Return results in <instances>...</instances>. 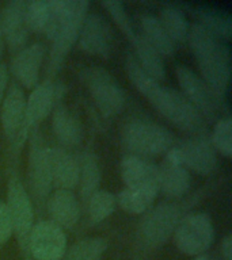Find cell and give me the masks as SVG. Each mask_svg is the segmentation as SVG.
<instances>
[{"label":"cell","instance_id":"6da1fadb","mask_svg":"<svg viewBox=\"0 0 232 260\" xmlns=\"http://www.w3.org/2000/svg\"><path fill=\"white\" fill-rule=\"evenodd\" d=\"M125 68L132 84L167 121L187 133L195 134L202 132L205 127L204 118L182 93L168 87H163L159 84V81L148 76L134 57L128 56Z\"/></svg>","mask_w":232,"mask_h":260},{"label":"cell","instance_id":"7a4b0ae2","mask_svg":"<svg viewBox=\"0 0 232 260\" xmlns=\"http://www.w3.org/2000/svg\"><path fill=\"white\" fill-rule=\"evenodd\" d=\"M187 38L202 80L216 96L223 98L231 80V53L228 45L197 23L190 27Z\"/></svg>","mask_w":232,"mask_h":260},{"label":"cell","instance_id":"3957f363","mask_svg":"<svg viewBox=\"0 0 232 260\" xmlns=\"http://www.w3.org/2000/svg\"><path fill=\"white\" fill-rule=\"evenodd\" d=\"M89 3L85 0H67L65 8L60 22L53 30L52 36V50H50V60H49V73L54 75L60 71L65 57L72 49L73 44L79 38V32L83 20L87 16Z\"/></svg>","mask_w":232,"mask_h":260},{"label":"cell","instance_id":"277c9868","mask_svg":"<svg viewBox=\"0 0 232 260\" xmlns=\"http://www.w3.org/2000/svg\"><path fill=\"white\" fill-rule=\"evenodd\" d=\"M122 142L134 156L164 153L174 144V136L164 126L148 121H133L122 129Z\"/></svg>","mask_w":232,"mask_h":260},{"label":"cell","instance_id":"5b68a950","mask_svg":"<svg viewBox=\"0 0 232 260\" xmlns=\"http://www.w3.org/2000/svg\"><path fill=\"white\" fill-rule=\"evenodd\" d=\"M80 77L95 105L105 117H114L125 106V93L110 72L101 67L81 71Z\"/></svg>","mask_w":232,"mask_h":260},{"label":"cell","instance_id":"8992f818","mask_svg":"<svg viewBox=\"0 0 232 260\" xmlns=\"http://www.w3.org/2000/svg\"><path fill=\"white\" fill-rule=\"evenodd\" d=\"M181 221V210L175 203H160L151 209L138 228V240L144 248L158 249L174 235Z\"/></svg>","mask_w":232,"mask_h":260},{"label":"cell","instance_id":"52a82bcc","mask_svg":"<svg viewBox=\"0 0 232 260\" xmlns=\"http://www.w3.org/2000/svg\"><path fill=\"white\" fill-rule=\"evenodd\" d=\"M174 239L178 249L185 255H202L215 240V228L207 214H189L179 221Z\"/></svg>","mask_w":232,"mask_h":260},{"label":"cell","instance_id":"ba28073f","mask_svg":"<svg viewBox=\"0 0 232 260\" xmlns=\"http://www.w3.org/2000/svg\"><path fill=\"white\" fill-rule=\"evenodd\" d=\"M7 206L12 232H15L20 245L27 251L28 237L34 226V211L30 197L18 178L10 179L7 191Z\"/></svg>","mask_w":232,"mask_h":260},{"label":"cell","instance_id":"9c48e42d","mask_svg":"<svg viewBox=\"0 0 232 260\" xmlns=\"http://www.w3.org/2000/svg\"><path fill=\"white\" fill-rule=\"evenodd\" d=\"M67 251L64 231L52 221L34 225L28 237L27 252L34 260H61Z\"/></svg>","mask_w":232,"mask_h":260},{"label":"cell","instance_id":"30bf717a","mask_svg":"<svg viewBox=\"0 0 232 260\" xmlns=\"http://www.w3.org/2000/svg\"><path fill=\"white\" fill-rule=\"evenodd\" d=\"M2 126L6 137L15 148H20L27 136L26 99L18 85H11L2 103Z\"/></svg>","mask_w":232,"mask_h":260},{"label":"cell","instance_id":"8fae6325","mask_svg":"<svg viewBox=\"0 0 232 260\" xmlns=\"http://www.w3.org/2000/svg\"><path fill=\"white\" fill-rule=\"evenodd\" d=\"M175 75L182 88V95L201 114V117H215L219 111V98L208 87L207 83L183 65L177 67Z\"/></svg>","mask_w":232,"mask_h":260},{"label":"cell","instance_id":"7c38bea8","mask_svg":"<svg viewBox=\"0 0 232 260\" xmlns=\"http://www.w3.org/2000/svg\"><path fill=\"white\" fill-rule=\"evenodd\" d=\"M121 176L126 188L158 195L160 190V172L152 162L140 156L128 154L121 160Z\"/></svg>","mask_w":232,"mask_h":260},{"label":"cell","instance_id":"4fadbf2b","mask_svg":"<svg viewBox=\"0 0 232 260\" xmlns=\"http://www.w3.org/2000/svg\"><path fill=\"white\" fill-rule=\"evenodd\" d=\"M170 152L187 171L190 170L195 174L209 175L217 166L215 148L204 138L187 140L174 149H170Z\"/></svg>","mask_w":232,"mask_h":260},{"label":"cell","instance_id":"5bb4252c","mask_svg":"<svg viewBox=\"0 0 232 260\" xmlns=\"http://www.w3.org/2000/svg\"><path fill=\"white\" fill-rule=\"evenodd\" d=\"M28 183L33 194L38 199H45L52 188V170H50V148L45 146L33 134L32 148L28 154Z\"/></svg>","mask_w":232,"mask_h":260},{"label":"cell","instance_id":"9a60e30c","mask_svg":"<svg viewBox=\"0 0 232 260\" xmlns=\"http://www.w3.org/2000/svg\"><path fill=\"white\" fill-rule=\"evenodd\" d=\"M79 45L91 56L107 58L111 53V34L106 20L98 14H87L79 32Z\"/></svg>","mask_w":232,"mask_h":260},{"label":"cell","instance_id":"2e32d148","mask_svg":"<svg viewBox=\"0 0 232 260\" xmlns=\"http://www.w3.org/2000/svg\"><path fill=\"white\" fill-rule=\"evenodd\" d=\"M26 3L22 0L8 2L3 8L0 23L3 30L4 41L11 50L23 49L28 37V28L26 24Z\"/></svg>","mask_w":232,"mask_h":260},{"label":"cell","instance_id":"e0dca14e","mask_svg":"<svg viewBox=\"0 0 232 260\" xmlns=\"http://www.w3.org/2000/svg\"><path fill=\"white\" fill-rule=\"evenodd\" d=\"M45 56L42 44L28 45L16 53L11 64V71L16 80L26 88L37 87L40 79V69Z\"/></svg>","mask_w":232,"mask_h":260},{"label":"cell","instance_id":"ac0fdd59","mask_svg":"<svg viewBox=\"0 0 232 260\" xmlns=\"http://www.w3.org/2000/svg\"><path fill=\"white\" fill-rule=\"evenodd\" d=\"M59 88L52 81H45L37 85L26 102V122L28 130L36 127L48 117L54 106Z\"/></svg>","mask_w":232,"mask_h":260},{"label":"cell","instance_id":"d6986e66","mask_svg":"<svg viewBox=\"0 0 232 260\" xmlns=\"http://www.w3.org/2000/svg\"><path fill=\"white\" fill-rule=\"evenodd\" d=\"M52 182L59 190H68L79 184V161L63 148H50Z\"/></svg>","mask_w":232,"mask_h":260},{"label":"cell","instance_id":"ffe728a7","mask_svg":"<svg viewBox=\"0 0 232 260\" xmlns=\"http://www.w3.org/2000/svg\"><path fill=\"white\" fill-rule=\"evenodd\" d=\"M160 172V190L171 198L182 197L189 191L191 176L189 171L174 157L168 150L164 166L159 168Z\"/></svg>","mask_w":232,"mask_h":260},{"label":"cell","instance_id":"44dd1931","mask_svg":"<svg viewBox=\"0 0 232 260\" xmlns=\"http://www.w3.org/2000/svg\"><path fill=\"white\" fill-rule=\"evenodd\" d=\"M49 214L61 229H71L76 225L80 215V206L72 191L57 190L49 199Z\"/></svg>","mask_w":232,"mask_h":260},{"label":"cell","instance_id":"7402d4cb","mask_svg":"<svg viewBox=\"0 0 232 260\" xmlns=\"http://www.w3.org/2000/svg\"><path fill=\"white\" fill-rule=\"evenodd\" d=\"M201 27L221 41H228L232 36V18L229 14L219 8L197 6L191 8Z\"/></svg>","mask_w":232,"mask_h":260},{"label":"cell","instance_id":"603a6c76","mask_svg":"<svg viewBox=\"0 0 232 260\" xmlns=\"http://www.w3.org/2000/svg\"><path fill=\"white\" fill-rule=\"evenodd\" d=\"M52 126L54 136L65 146H76L83 137L79 119L65 106H57L53 113Z\"/></svg>","mask_w":232,"mask_h":260},{"label":"cell","instance_id":"cb8c5ba5","mask_svg":"<svg viewBox=\"0 0 232 260\" xmlns=\"http://www.w3.org/2000/svg\"><path fill=\"white\" fill-rule=\"evenodd\" d=\"M130 42L133 45L134 50H136V54H137L136 61H137L138 65L141 67L142 71H144L148 76L152 77L154 80H164L166 69H164V62H163L162 56H160V54H159V53L156 52L144 38H142V36L136 34V37H134Z\"/></svg>","mask_w":232,"mask_h":260},{"label":"cell","instance_id":"d4e9b609","mask_svg":"<svg viewBox=\"0 0 232 260\" xmlns=\"http://www.w3.org/2000/svg\"><path fill=\"white\" fill-rule=\"evenodd\" d=\"M141 27L144 36L142 38L160 54L170 57L174 54L175 45L163 28L160 20L156 16L144 15L141 18Z\"/></svg>","mask_w":232,"mask_h":260},{"label":"cell","instance_id":"484cf974","mask_svg":"<svg viewBox=\"0 0 232 260\" xmlns=\"http://www.w3.org/2000/svg\"><path fill=\"white\" fill-rule=\"evenodd\" d=\"M160 23L172 42H183L189 37V22L185 12L175 4L164 6L160 11Z\"/></svg>","mask_w":232,"mask_h":260},{"label":"cell","instance_id":"4316f807","mask_svg":"<svg viewBox=\"0 0 232 260\" xmlns=\"http://www.w3.org/2000/svg\"><path fill=\"white\" fill-rule=\"evenodd\" d=\"M101 183V170L98 166L97 157L93 153H84L79 161V184H80V195L84 202L98 191Z\"/></svg>","mask_w":232,"mask_h":260},{"label":"cell","instance_id":"83f0119b","mask_svg":"<svg viewBox=\"0 0 232 260\" xmlns=\"http://www.w3.org/2000/svg\"><path fill=\"white\" fill-rule=\"evenodd\" d=\"M106 249L107 241L103 237H89L73 244L61 260H101Z\"/></svg>","mask_w":232,"mask_h":260},{"label":"cell","instance_id":"f1b7e54d","mask_svg":"<svg viewBox=\"0 0 232 260\" xmlns=\"http://www.w3.org/2000/svg\"><path fill=\"white\" fill-rule=\"evenodd\" d=\"M155 198L156 195L150 192L125 188L118 194L117 203L121 206L122 210H125L129 214H142L150 209Z\"/></svg>","mask_w":232,"mask_h":260},{"label":"cell","instance_id":"f546056e","mask_svg":"<svg viewBox=\"0 0 232 260\" xmlns=\"http://www.w3.org/2000/svg\"><path fill=\"white\" fill-rule=\"evenodd\" d=\"M117 199L109 191H97L89 199V218L91 223H99L115 210Z\"/></svg>","mask_w":232,"mask_h":260},{"label":"cell","instance_id":"4dcf8cb0","mask_svg":"<svg viewBox=\"0 0 232 260\" xmlns=\"http://www.w3.org/2000/svg\"><path fill=\"white\" fill-rule=\"evenodd\" d=\"M49 0H34L26 3V24L28 30L33 31H45L49 22Z\"/></svg>","mask_w":232,"mask_h":260},{"label":"cell","instance_id":"1f68e13d","mask_svg":"<svg viewBox=\"0 0 232 260\" xmlns=\"http://www.w3.org/2000/svg\"><path fill=\"white\" fill-rule=\"evenodd\" d=\"M212 146L224 157L232 156V122L229 118L220 119L213 127Z\"/></svg>","mask_w":232,"mask_h":260},{"label":"cell","instance_id":"d6a6232c","mask_svg":"<svg viewBox=\"0 0 232 260\" xmlns=\"http://www.w3.org/2000/svg\"><path fill=\"white\" fill-rule=\"evenodd\" d=\"M102 6L107 10V12L113 18L114 23L117 24L118 28L125 34L126 38L129 41L133 40L136 37V31H134L133 23H132L129 14L126 11L125 6L118 0H107V2H103Z\"/></svg>","mask_w":232,"mask_h":260},{"label":"cell","instance_id":"836d02e7","mask_svg":"<svg viewBox=\"0 0 232 260\" xmlns=\"http://www.w3.org/2000/svg\"><path fill=\"white\" fill-rule=\"evenodd\" d=\"M12 225L10 214H8L7 206L3 201H0V245L7 243L12 236Z\"/></svg>","mask_w":232,"mask_h":260},{"label":"cell","instance_id":"e575fe53","mask_svg":"<svg viewBox=\"0 0 232 260\" xmlns=\"http://www.w3.org/2000/svg\"><path fill=\"white\" fill-rule=\"evenodd\" d=\"M7 80H8L7 67L0 61V106H2V103H3L4 91H6V87H7Z\"/></svg>","mask_w":232,"mask_h":260},{"label":"cell","instance_id":"d590c367","mask_svg":"<svg viewBox=\"0 0 232 260\" xmlns=\"http://www.w3.org/2000/svg\"><path fill=\"white\" fill-rule=\"evenodd\" d=\"M221 253L224 260H232V237L231 235L225 236L223 244H221Z\"/></svg>","mask_w":232,"mask_h":260},{"label":"cell","instance_id":"8d00e7d4","mask_svg":"<svg viewBox=\"0 0 232 260\" xmlns=\"http://www.w3.org/2000/svg\"><path fill=\"white\" fill-rule=\"evenodd\" d=\"M4 52V36L3 30H2V23H0V56L3 54Z\"/></svg>","mask_w":232,"mask_h":260},{"label":"cell","instance_id":"74e56055","mask_svg":"<svg viewBox=\"0 0 232 260\" xmlns=\"http://www.w3.org/2000/svg\"><path fill=\"white\" fill-rule=\"evenodd\" d=\"M194 260H212L211 257H209V256H207V255H198L197 256V257H195Z\"/></svg>","mask_w":232,"mask_h":260}]
</instances>
